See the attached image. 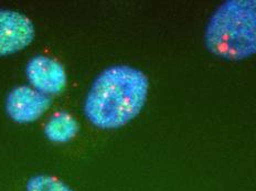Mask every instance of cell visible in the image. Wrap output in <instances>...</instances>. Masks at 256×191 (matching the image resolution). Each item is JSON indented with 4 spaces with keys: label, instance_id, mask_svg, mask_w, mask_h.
Segmentation results:
<instances>
[{
    "label": "cell",
    "instance_id": "cell-2",
    "mask_svg": "<svg viewBox=\"0 0 256 191\" xmlns=\"http://www.w3.org/2000/svg\"><path fill=\"white\" fill-rule=\"evenodd\" d=\"M211 54L241 61L256 54V0H228L212 14L204 30Z\"/></svg>",
    "mask_w": 256,
    "mask_h": 191
},
{
    "label": "cell",
    "instance_id": "cell-5",
    "mask_svg": "<svg viewBox=\"0 0 256 191\" xmlns=\"http://www.w3.org/2000/svg\"><path fill=\"white\" fill-rule=\"evenodd\" d=\"M26 76L31 88L44 95L61 94L66 88L68 76L60 62L46 56H36L29 60Z\"/></svg>",
    "mask_w": 256,
    "mask_h": 191
},
{
    "label": "cell",
    "instance_id": "cell-4",
    "mask_svg": "<svg viewBox=\"0 0 256 191\" xmlns=\"http://www.w3.org/2000/svg\"><path fill=\"white\" fill-rule=\"evenodd\" d=\"M51 98L34 88L19 86L10 91L4 102L7 115L16 123L29 124L38 120L50 108Z\"/></svg>",
    "mask_w": 256,
    "mask_h": 191
},
{
    "label": "cell",
    "instance_id": "cell-6",
    "mask_svg": "<svg viewBox=\"0 0 256 191\" xmlns=\"http://www.w3.org/2000/svg\"><path fill=\"white\" fill-rule=\"evenodd\" d=\"M80 125L71 114L58 112L48 120L44 125V135L52 142L63 144L72 140L78 135Z\"/></svg>",
    "mask_w": 256,
    "mask_h": 191
},
{
    "label": "cell",
    "instance_id": "cell-1",
    "mask_svg": "<svg viewBox=\"0 0 256 191\" xmlns=\"http://www.w3.org/2000/svg\"><path fill=\"white\" fill-rule=\"evenodd\" d=\"M149 80L132 66H112L100 72L84 100V115L100 130H117L135 120L145 106Z\"/></svg>",
    "mask_w": 256,
    "mask_h": 191
},
{
    "label": "cell",
    "instance_id": "cell-3",
    "mask_svg": "<svg viewBox=\"0 0 256 191\" xmlns=\"http://www.w3.org/2000/svg\"><path fill=\"white\" fill-rule=\"evenodd\" d=\"M34 36L36 28L29 17L14 10L0 9V56L22 51Z\"/></svg>",
    "mask_w": 256,
    "mask_h": 191
},
{
    "label": "cell",
    "instance_id": "cell-7",
    "mask_svg": "<svg viewBox=\"0 0 256 191\" xmlns=\"http://www.w3.org/2000/svg\"><path fill=\"white\" fill-rule=\"evenodd\" d=\"M26 191H74L70 186L56 176L46 174H34L26 184Z\"/></svg>",
    "mask_w": 256,
    "mask_h": 191
}]
</instances>
